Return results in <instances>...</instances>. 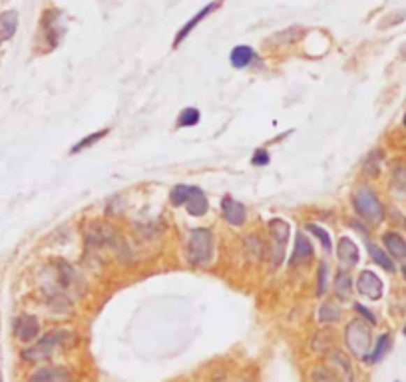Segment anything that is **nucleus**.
<instances>
[{
	"label": "nucleus",
	"mask_w": 406,
	"mask_h": 382,
	"mask_svg": "<svg viewBox=\"0 0 406 382\" xmlns=\"http://www.w3.org/2000/svg\"><path fill=\"white\" fill-rule=\"evenodd\" d=\"M213 257V233L205 227H197L187 233L185 259L196 267H205Z\"/></svg>",
	"instance_id": "nucleus-1"
},
{
	"label": "nucleus",
	"mask_w": 406,
	"mask_h": 382,
	"mask_svg": "<svg viewBox=\"0 0 406 382\" xmlns=\"http://www.w3.org/2000/svg\"><path fill=\"white\" fill-rule=\"evenodd\" d=\"M170 199L171 205H175V207H184L185 205L187 213L194 215V217H203L208 213V210H210L208 198L203 196V191L199 187H196V185H175L171 189Z\"/></svg>",
	"instance_id": "nucleus-2"
},
{
	"label": "nucleus",
	"mask_w": 406,
	"mask_h": 382,
	"mask_svg": "<svg viewBox=\"0 0 406 382\" xmlns=\"http://www.w3.org/2000/svg\"><path fill=\"white\" fill-rule=\"evenodd\" d=\"M70 341H72V332H66V330H52V332L44 335L38 343L32 344L30 348H27V351L22 353V358L28 360V362H32V365L44 362V360H48L58 348H62V346L70 343Z\"/></svg>",
	"instance_id": "nucleus-3"
},
{
	"label": "nucleus",
	"mask_w": 406,
	"mask_h": 382,
	"mask_svg": "<svg viewBox=\"0 0 406 382\" xmlns=\"http://www.w3.org/2000/svg\"><path fill=\"white\" fill-rule=\"evenodd\" d=\"M345 343L349 353L361 360H365L370 353V344H372V335H370V327L363 318H354L347 325L345 329Z\"/></svg>",
	"instance_id": "nucleus-4"
},
{
	"label": "nucleus",
	"mask_w": 406,
	"mask_h": 382,
	"mask_svg": "<svg viewBox=\"0 0 406 382\" xmlns=\"http://www.w3.org/2000/svg\"><path fill=\"white\" fill-rule=\"evenodd\" d=\"M354 211L370 225H379L384 219V207L380 199L368 187H358L353 193Z\"/></svg>",
	"instance_id": "nucleus-5"
},
{
	"label": "nucleus",
	"mask_w": 406,
	"mask_h": 382,
	"mask_svg": "<svg viewBox=\"0 0 406 382\" xmlns=\"http://www.w3.org/2000/svg\"><path fill=\"white\" fill-rule=\"evenodd\" d=\"M269 237H271V263L279 267L285 259V247L289 241V223L285 219H271L269 221Z\"/></svg>",
	"instance_id": "nucleus-6"
},
{
	"label": "nucleus",
	"mask_w": 406,
	"mask_h": 382,
	"mask_svg": "<svg viewBox=\"0 0 406 382\" xmlns=\"http://www.w3.org/2000/svg\"><path fill=\"white\" fill-rule=\"evenodd\" d=\"M356 289L363 297H367L370 301H379L382 297V281L379 279L377 273L372 271H363L358 279H356Z\"/></svg>",
	"instance_id": "nucleus-7"
},
{
	"label": "nucleus",
	"mask_w": 406,
	"mask_h": 382,
	"mask_svg": "<svg viewBox=\"0 0 406 382\" xmlns=\"http://www.w3.org/2000/svg\"><path fill=\"white\" fill-rule=\"evenodd\" d=\"M14 335L18 341L22 343H30L40 335V323L36 316L22 315L14 321Z\"/></svg>",
	"instance_id": "nucleus-8"
},
{
	"label": "nucleus",
	"mask_w": 406,
	"mask_h": 382,
	"mask_svg": "<svg viewBox=\"0 0 406 382\" xmlns=\"http://www.w3.org/2000/svg\"><path fill=\"white\" fill-rule=\"evenodd\" d=\"M222 4H223V0H215V2H211V4H208V6H203V8H201V10L194 16V18H189L184 27L180 28L177 36H175V40H173V48H177V46H180V44H182V42H184V40L191 34V30H194V28H196L201 20H205V18H208L213 10H217Z\"/></svg>",
	"instance_id": "nucleus-9"
},
{
	"label": "nucleus",
	"mask_w": 406,
	"mask_h": 382,
	"mask_svg": "<svg viewBox=\"0 0 406 382\" xmlns=\"http://www.w3.org/2000/svg\"><path fill=\"white\" fill-rule=\"evenodd\" d=\"M28 382H72V372L66 367H42L28 376Z\"/></svg>",
	"instance_id": "nucleus-10"
},
{
	"label": "nucleus",
	"mask_w": 406,
	"mask_h": 382,
	"mask_svg": "<svg viewBox=\"0 0 406 382\" xmlns=\"http://www.w3.org/2000/svg\"><path fill=\"white\" fill-rule=\"evenodd\" d=\"M222 213L223 217H225V221L229 225H239L245 223V219H247V210H245V205L241 203V201H237L233 198H223L222 201Z\"/></svg>",
	"instance_id": "nucleus-11"
},
{
	"label": "nucleus",
	"mask_w": 406,
	"mask_h": 382,
	"mask_svg": "<svg viewBox=\"0 0 406 382\" xmlns=\"http://www.w3.org/2000/svg\"><path fill=\"white\" fill-rule=\"evenodd\" d=\"M60 20H62V14L58 13L56 8L48 10V13L44 14V18H42L44 34H46V38L50 40V46H52V48L60 42L62 32H64V27H60Z\"/></svg>",
	"instance_id": "nucleus-12"
},
{
	"label": "nucleus",
	"mask_w": 406,
	"mask_h": 382,
	"mask_svg": "<svg viewBox=\"0 0 406 382\" xmlns=\"http://www.w3.org/2000/svg\"><path fill=\"white\" fill-rule=\"evenodd\" d=\"M337 255H339V261H341L347 269L349 267H354V265L358 263V247L354 245V241L351 239L342 237L339 241V245H337Z\"/></svg>",
	"instance_id": "nucleus-13"
},
{
	"label": "nucleus",
	"mask_w": 406,
	"mask_h": 382,
	"mask_svg": "<svg viewBox=\"0 0 406 382\" xmlns=\"http://www.w3.org/2000/svg\"><path fill=\"white\" fill-rule=\"evenodd\" d=\"M311 259H313V245L303 233H299L295 239V251H293V257H291V265H303L311 261Z\"/></svg>",
	"instance_id": "nucleus-14"
},
{
	"label": "nucleus",
	"mask_w": 406,
	"mask_h": 382,
	"mask_svg": "<svg viewBox=\"0 0 406 382\" xmlns=\"http://www.w3.org/2000/svg\"><path fill=\"white\" fill-rule=\"evenodd\" d=\"M382 243L386 251L391 253V257L394 259H406V239H403V235L394 233V231H389L382 235Z\"/></svg>",
	"instance_id": "nucleus-15"
},
{
	"label": "nucleus",
	"mask_w": 406,
	"mask_h": 382,
	"mask_svg": "<svg viewBox=\"0 0 406 382\" xmlns=\"http://www.w3.org/2000/svg\"><path fill=\"white\" fill-rule=\"evenodd\" d=\"M367 251H368V255H370V259L379 265L380 269H384L386 273H394V271H396V269H394L393 257H391V255H386L384 251L380 249L379 245H375L372 241H367Z\"/></svg>",
	"instance_id": "nucleus-16"
},
{
	"label": "nucleus",
	"mask_w": 406,
	"mask_h": 382,
	"mask_svg": "<svg viewBox=\"0 0 406 382\" xmlns=\"http://www.w3.org/2000/svg\"><path fill=\"white\" fill-rule=\"evenodd\" d=\"M333 291L335 295L341 299V301H347L353 293V283H351V275L349 271H337L335 275V281H333Z\"/></svg>",
	"instance_id": "nucleus-17"
},
{
	"label": "nucleus",
	"mask_w": 406,
	"mask_h": 382,
	"mask_svg": "<svg viewBox=\"0 0 406 382\" xmlns=\"http://www.w3.org/2000/svg\"><path fill=\"white\" fill-rule=\"evenodd\" d=\"M16 27H18V14L14 10L0 14V44L13 38Z\"/></svg>",
	"instance_id": "nucleus-18"
},
{
	"label": "nucleus",
	"mask_w": 406,
	"mask_h": 382,
	"mask_svg": "<svg viewBox=\"0 0 406 382\" xmlns=\"http://www.w3.org/2000/svg\"><path fill=\"white\" fill-rule=\"evenodd\" d=\"M229 60H231V66L233 68H247L255 60V52L251 46H235L231 54H229Z\"/></svg>",
	"instance_id": "nucleus-19"
},
{
	"label": "nucleus",
	"mask_w": 406,
	"mask_h": 382,
	"mask_svg": "<svg viewBox=\"0 0 406 382\" xmlns=\"http://www.w3.org/2000/svg\"><path fill=\"white\" fill-rule=\"evenodd\" d=\"M391 346H393V339H391V335L386 332V335H382L379 341H377L375 348H370V353H368V356L365 358V360H367V362H370V365L380 362V360L386 356V353L391 351Z\"/></svg>",
	"instance_id": "nucleus-20"
},
{
	"label": "nucleus",
	"mask_w": 406,
	"mask_h": 382,
	"mask_svg": "<svg viewBox=\"0 0 406 382\" xmlns=\"http://www.w3.org/2000/svg\"><path fill=\"white\" fill-rule=\"evenodd\" d=\"M341 318V307L337 303H325L319 309V321L321 323H337Z\"/></svg>",
	"instance_id": "nucleus-21"
},
{
	"label": "nucleus",
	"mask_w": 406,
	"mask_h": 382,
	"mask_svg": "<svg viewBox=\"0 0 406 382\" xmlns=\"http://www.w3.org/2000/svg\"><path fill=\"white\" fill-rule=\"evenodd\" d=\"M199 110L197 108H184L177 116V128H191V126H197L199 124Z\"/></svg>",
	"instance_id": "nucleus-22"
},
{
	"label": "nucleus",
	"mask_w": 406,
	"mask_h": 382,
	"mask_svg": "<svg viewBox=\"0 0 406 382\" xmlns=\"http://www.w3.org/2000/svg\"><path fill=\"white\" fill-rule=\"evenodd\" d=\"M108 135V128H104V130H100V132H94L90 133V135H86L84 140H80L78 144L74 145L72 149H70V156H74V154H80V152H84L86 147H90V145H94L96 142H100L102 138H106Z\"/></svg>",
	"instance_id": "nucleus-23"
},
{
	"label": "nucleus",
	"mask_w": 406,
	"mask_h": 382,
	"mask_svg": "<svg viewBox=\"0 0 406 382\" xmlns=\"http://www.w3.org/2000/svg\"><path fill=\"white\" fill-rule=\"evenodd\" d=\"M307 229L313 233L314 237L319 239V243L323 245V249L327 251V253H331V249H333V243H331V235H328V231H325L321 225H314V223L307 225Z\"/></svg>",
	"instance_id": "nucleus-24"
},
{
	"label": "nucleus",
	"mask_w": 406,
	"mask_h": 382,
	"mask_svg": "<svg viewBox=\"0 0 406 382\" xmlns=\"http://www.w3.org/2000/svg\"><path fill=\"white\" fill-rule=\"evenodd\" d=\"M327 275H328V265L327 263H321L319 265V277H317V295H325V291H327L328 283H327Z\"/></svg>",
	"instance_id": "nucleus-25"
},
{
	"label": "nucleus",
	"mask_w": 406,
	"mask_h": 382,
	"mask_svg": "<svg viewBox=\"0 0 406 382\" xmlns=\"http://www.w3.org/2000/svg\"><path fill=\"white\" fill-rule=\"evenodd\" d=\"M311 379H313V382H339L333 370L323 369V367L321 369H314L311 372Z\"/></svg>",
	"instance_id": "nucleus-26"
},
{
	"label": "nucleus",
	"mask_w": 406,
	"mask_h": 382,
	"mask_svg": "<svg viewBox=\"0 0 406 382\" xmlns=\"http://www.w3.org/2000/svg\"><path fill=\"white\" fill-rule=\"evenodd\" d=\"M251 163L253 166H267L269 163V152L267 149H257L255 154H253V158H251Z\"/></svg>",
	"instance_id": "nucleus-27"
},
{
	"label": "nucleus",
	"mask_w": 406,
	"mask_h": 382,
	"mask_svg": "<svg viewBox=\"0 0 406 382\" xmlns=\"http://www.w3.org/2000/svg\"><path fill=\"white\" fill-rule=\"evenodd\" d=\"M354 309H356V311H358L361 315L365 316V318H367V321H368V323H370V325H375V323H377V318H375V315H372V313H370L368 309H365L363 304H356Z\"/></svg>",
	"instance_id": "nucleus-28"
},
{
	"label": "nucleus",
	"mask_w": 406,
	"mask_h": 382,
	"mask_svg": "<svg viewBox=\"0 0 406 382\" xmlns=\"http://www.w3.org/2000/svg\"><path fill=\"white\" fill-rule=\"evenodd\" d=\"M403 275H405V277H406V265H405V267H403Z\"/></svg>",
	"instance_id": "nucleus-29"
},
{
	"label": "nucleus",
	"mask_w": 406,
	"mask_h": 382,
	"mask_svg": "<svg viewBox=\"0 0 406 382\" xmlns=\"http://www.w3.org/2000/svg\"><path fill=\"white\" fill-rule=\"evenodd\" d=\"M0 382H2V374H0Z\"/></svg>",
	"instance_id": "nucleus-30"
},
{
	"label": "nucleus",
	"mask_w": 406,
	"mask_h": 382,
	"mask_svg": "<svg viewBox=\"0 0 406 382\" xmlns=\"http://www.w3.org/2000/svg\"><path fill=\"white\" fill-rule=\"evenodd\" d=\"M405 126H406V116H405Z\"/></svg>",
	"instance_id": "nucleus-31"
},
{
	"label": "nucleus",
	"mask_w": 406,
	"mask_h": 382,
	"mask_svg": "<svg viewBox=\"0 0 406 382\" xmlns=\"http://www.w3.org/2000/svg\"><path fill=\"white\" fill-rule=\"evenodd\" d=\"M405 335H406V325H405Z\"/></svg>",
	"instance_id": "nucleus-32"
},
{
	"label": "nucleus",
	"mask_w": 406,
	"mask_h": 382,
	"mask_svg": "<svg viewBox=\"0 0 406 382\" xmlns=\"http://www.w3.org/2000/svg\"><path fill=\"white\" fill-rule=\"evenodd\" d=\"M405 227H406V221H405Z\"/></svg>",
	"instance_id": "nucleus-33"
},
{
	"label": "nucleus",
	"mask_w": 406,
	"mask_h": 382,
	"mask_svg": "<svg viewBox=\"0 0 406 382\" xmlns=\"http://www.w3.org/2000/svg\"><path fill=\"white\" fill-rule=\"evenodd\" d=\"M394 382H398V381H394Z\"/></svg>",
	"instance_id": "nucleus-34"
}]
</instances>
